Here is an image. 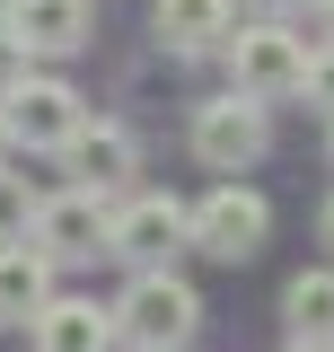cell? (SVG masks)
Segmentation results:
<instances>
[{
	"label": "cell",
	"mask_w": 334,
	"mask_h": 352,
	"mask_svg": "<svg viewBox=\"0 0 334 352\" xmlns=\"http://www.w3.org/2000/svg\"><path fill=\"white\" fill-rule=\"evenodd\" d=\"M27 229H36V194H27V176H0V247H27Z\"/></svg>",
	"instance_id": "14"
},
{
	"label": "cell",
	"mask_w": 334,
	"mask_h": 352,
	"mask_svg": "<svg viewBox=\"0 0 334 352\" xmlns=\"http://www.w3.org/2000/svg\"><path fill=\"white\" fill-rule=\"evenodd\" d=\"M255 9H264V18H291V9H308V0H255Z\"/></svg>",
	"instance_id": "17"
},
{
	"label": "cell",
	"mask_w": 334,
	"mask_h": 352,
	"mask_svg": "<svg viewBox=\"0 0 334 352\" xmlns=\"http://www.w3.org/2000/svg\"><path fill=\"white\" fill-rule=\"evenodd\" d=\"M62 159H71L80 185L106 194V185H124V176H132V132H124V124H80L71 141H62Z\"/></svg>",
	"instance_id": "11"
},
{
	"label": "cell",
	"mask_w": 334,
	"mask_h": 352,
	"mask_svg": "<svg viewBox=\"0 0 334 352\" xmlns=\"http://www.w3.org/2000/svg\"><path fill=\"white\" fill-rule=\"evenodd\" d=\"M229 80H238V97H291L299 80H308V53H299V36H282V18H264V27H247V36L229 44Z\"/></svg>",
	"instance_id": "2"
},
{
	"label": "cell",
	"mask_w": 334,
	"mask_h": 352,
	"mask_svg": "<svg viewBox=\"0 0 334 352\" xmlns=\"http://www.w3.org/2000/svg\"><path fill=\"white\" fill-rule=\"evenodd\" d=\"M194 159L220 176H238L264 159V106L255 97H211L203 115H194Z\"/></svg>",
	"instance_id": "4"
},
{
	"label": "cell",
	"mask_w": 334,
	"mask_h": 352,
	"mask_svg": "<svg viewBox=\"0 0 334 352\" xmlns=\"http://www.w3.org/2000/svg\"><path fill=\"white\" fill-rule=\"evenodd\" d=\"M115 326H132L141 352H150V344H185V335L203 326V300H194L176 273H141V282L124 291V308H115Z\"/></svg>",
	"instance_id": "3"
},
{
	"label": "cell",
	"mask_w": 334,
	"mask_h": 352,
	"mask_svg": "<svg viewBox=\"0 0 334 352\" xmlns=\"http://www.w3.org/2000/svg\"><path fill=\"white\" fill-rule=\"evenodd\" d=\"M9 36L36 53H71L88 44V0H9Z\"/></svg>",
	"instance_id": "9"
},
{
	"label": "cell",
	"mask_w": 334,
	"mask_h": 352,
	"mask_svg": "<svg viewBox=\"0 0 334 352\" xmlns=\"http://www.w3.org/2000/svg\"><path fill=\"white\" fill-rule=\"evenodd\" d=\"M291 352H334V344H308V335H299V344H291Z\"/></svg>",
	"instance_id": "18"
},
{
	"label": "cell",
	"mask_w": 334,
	"mask_h": 352,
	"mask_svg": "<svg viewBox=\"0 0 334 352\" xmlns=\"http://www.w3.org/2000/svg\"><path fill=\"white\" fill-rule=\"evenodd\" d=\"M159 36L176 44V53L229 44V0H159Z\"/></svg>",
	"instance_id": "12"
},
{
	"label": "cell",
	"mask_w": 334,
	"mask_h": 352,
	"mask_svg": "<svg viewBox=\"0 0 334 352\" xmlns=\"http://www.w3.org/2000/svg\"><path fill=\"white\" fill-rule=\"evenodd\" d=\"M150 352H185V344H150Z\"/></svg>",
	"instance_id": "21"
},
{
	"label": "cell",
	"mask_w": 334,
	"mask_h": 352,
	"mask_svg": "<svg viewBox=\"0 0 334 352\" xmlns=\"http://www.w3.org/2000/svg\"><path fill=\"white\" fill-rule=\"evenodd\" d=\"M282 317H291V335H308V344H334V273H299L291 291H282Z\"/></svg>",
	"instance_id": "13"
},
{
	"label": "cell",
	"mask_w": 334,
	"mask_h": 352,
	"mask_svg": "<svg viewBox=\"0 0 334 352\" xmlns=\"http://www.w3.org/2000/svg\"><path fill=\"white\" fill-rule=\"evenodd\" d=\"M299 88H308V97L334 115V44H326V53H308V80H299Z\"/></svg>",
	"instance_id": "15"
},
{
	"label": "cell",
	"mask_w": 334,
	"mask_h": 352,
	"mask_svg": "<svg viewBox=\"0 0 334 352\" xmlns=\"http://www.w3.org/2000/svg\"><path fill=\"white\" fill-rule=\"evenodd\" d=\"M185 238H194V212H185V203H167V194H141V203L115 220V256H132V264L176 256Z\"/></svg>",
	"instance_id": "7"
},
{
	"label": "cell",
	"mask_w": 334,
	"mask_h": 352,
	"mask_svg": "<svg viewBox=\"0 0 334 352\" xmlns=\"http://www.w3.org/2000/svg\"><path fill=\"white\" fill-rule=\"evenodd\" d=\"M115 344V308L97 300H53L36 317V352H106Z\"/></svg>",
	"instance_id": "10"
},
{
	"label": "cell",
	"mask_w": 334,
	"mask_h": 352,
	"mask_svg": "<svg viewBox=\"0 0 334 352\" xmlns=\"http://www.w3.org/2000/svg\"><path fill=\"white\" fill-rule=\"evenodd\" d=\"M264 229H273V212H264L255 185H211L203 203H194V247L220 256V264H247L264 247Z\"/></svg>",
	"instance_id": "1"
},
{
	"label": "cell",
	"mask_w": 334,
	"mask_h": 352,
	"mask_svg": "<svg viewBox=\"0 0 334 352\" xmlns=\"http://www.w3.org/2000/svg\"><path fill=\"white\" fill-rule=\"evenodd\" d=\"M36 247L53 264H80V256H97V247H115V220L97 203V185H71L62 203H44L36 212Z\"/></svg>",
	"instance_id": "6"
},
{
	"label": "cell",
	"mask_w": 334,
	"mask_h": 352,
	"mask_svg": "<svg viewBox=\"0 0 334 352\" xmlns=\"http://www.w3.org/2000/svg\"><path fill=\"white\" fill-rule=\"evenodd\" d=\"M44 308H53V256L44 247H0V317L36 326Z\"/></svg>",
	"instance_id": "8"
},
{
	"label": "cell",
	"mask_w": 334,
	"mask_h": 352,
	"mask_svg": "<svg viewBox=\"0 0 334 352\" xmlns=\"http://www.w3.org/2000/svg\"><path fill=\"white\" fill-rule=\"evenodd\" d=\"M0 150H9V124H0Z\"/></svg>",
	"instance_id": "22"
},
{
	"label": "cell",
	"mask_w": 334,
	"mask_h": 352,
	"mask_svg": "<svg viewBox=\"0 0 334 352\" xmlns=\"http://www.w3.org/2000/svg\"><path fill=\"white\" fill-rule=\"evenodd\" d=\"M18 80H27V44H18V36H0V97H9Z\"/></svg>",
	"instance_id": "16"
},
{
	"label": "cell",
	"mask_w": 334,
	"mask_h": 352,
	"mask_svg": "<svg viewBox=\"0 0 334 352\" xmlns=\"http://www.w3.org/2000/svg\"><path fill=\"white\" fill-rule=\"evenodd\" d=\"M317 9H326V27H334V0H317Z\"/></svg>",
	"instance_id": "20"
},
{
	"label": "cell",
	"mask_w": 334,
	"mask_h": 352,
	"mask_svg": "<svg viewBox=\"0 0 334 352\" xmlns=\"http://www.w3.org/2000/svg\"><path fill=\"white\" fill-rule=\"evenodd\" d=\"M326 247H334V203H326Z\"/></svg>",
	"instance_id": "19"
},
{
	"label": "cell",
	"mask_w": 334,
	"mask_h": 352,
	"mask_svg": "<svg viewBox=\"0 0 334 352\" xmlns=\"http://www.w3.org/2000/svg\"><path fill=\"white\" fill-rule=\"evenodd\" d=\"M0 106H9V115H0L9 141H27V150H62V141L88 124V115H80V88H62V80H18Z\"/></svg>",
	"instance_id": "5"
}]
</instances>
